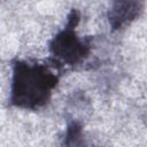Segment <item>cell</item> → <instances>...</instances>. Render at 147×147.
Wrapping results in <instances>:
<instances>
[{
  "mask_svg": "<svg viewBox=\"0 0 147 147\" xmlns=\"http://www.w3.org/2000/svg\"><path fill=\"white\" fill-rule=\"evenodd\" d=\"M56 83L57 77L48 67L16 61L13 64L10 101L20 108L36 109L48 101Z\"/></svg>",
  "mask_w": 147,
  "mask_h": 147,
  "instance_id": "6da1fadb",
  "label": "cell"
},
{
  "mask_svg": "<svg viewBox=\"0 0 147 147\" xmlns=\"http://www.w3.org/2000/svg\"><path fill=\"white\" fill-rule=\"evenodd\" d=\"M78 16L76 13H72L67 28L54 37L51 42L52 54L61 60L65 64H76L82 61L88 52V45L82 41L75 33L74 28L77 24Z\"/></svg>",
  "mask_w": 147,
  "mask_h": 147,
  "instance_id": "7a4b0ae2",
  "label": "cell"
},
{
  "mask_svg": "<svg viewBox=\"0 0 147 147\" xmlns=\"http://www.w3.org/2000/svg\"><path fill=\"white\" fill-rule=\"evenodd\" d=\"M142 9L140 0H113L109 11V22L114 29L133 21Z\"/></svg>",
  "mask_w": 147,
  "mask_h": 147,
  "instance_id": "3957f363",
  "label": "cell"
}]
</instances>
